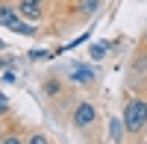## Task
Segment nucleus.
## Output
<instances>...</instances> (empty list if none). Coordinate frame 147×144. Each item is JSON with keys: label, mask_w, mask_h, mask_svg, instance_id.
<instances>
[{"label": "nucleus", "mask_w": 147, "mask_h": 144, "mask_svg": "<svg viewBox=\"0 0 147 144\" xmlns=\"http://www.w3.org/2000/svg\"><path fill=\"white\" fill-rule=\"evenodd\" d=\"M121 121H124L127 133H138V129H144L147 127V103L144 100H129Z\"/></svg>", "instance_id": "1"}, {"label": "nucleus", "mask_w": 147, "mask_h": 144, "mask_svg": "<svg viewBox=\"0 0 147 144\" xmlns=\"http://www.w3.org/2000/svg\"><path fill=\"white\" fill-rule=\"evenodd\" d=\"M0 24H3V27H9V30H15V32H24V35H32V32H35L32 27L21 24L18 12H15V9H9V6H0Z\"/></svg>", "instance_id": "2"}, {"label": "nucleus", "mask_w": 147, "mask_h": 144, "mask_svg": "<svg viewBox=\"0 0 147 144\" xmlns=\"http://www.w3.org/2000/svg\"><path fill=\"white\" fill-rule=\"evenodd\" d=\"M94 118H97V112H94V106H91V103H80L77 109H74V124H77L80 129L91 127V124H94Z\"/></svg>", "instance_id": "3"}, {"label": "nucleus", "mask_w": 147, "mask_h": 144, "mask_svg": "<svg viewBox=\"0 0 147 144\" xmlns=\"http://www.w3.org/2000/svg\"><path fill=\"white\" fill-rule=\"evenodd\" d=\"M21 15L38 18V15H41V0H21Z\"/></svg>", "instance_id": "4"}, {"label": "nucleus", "mask_w": 147, "mask_h": 144, "mask_svg": "<svg viewBox=\"0 0 147 144\" xmlns=\"http://www.w3.org/2000/svg\"><path fill=\"white\" fill-rule=\"evenodd\" d=\"M71 79H77V82H91L94 79V71L88 68V65H77L71 71Z\"/></svg>", "instance_id": "5"}, {"label": "nucleus", "mask_w": 147, "mask_h": 144, "mask_svg": "<svg viewBox=\"0 0 147 144\" xmlns=\"http://www.w3.org/2000/svg\"><path fill=\"white\" fill-rule=\"evenodd\" d=\"M97 6H100V0H80V12H82V15L97 12Z\"/></svg>", "instance_id": "6"}, {"label": "nucleus", "mask_w": 147, "mask_h": 144, "mask_svg": "<svg viewBox=\"0 0 147 144\" xmlns=\"http://www.w3.org/2000/svg\"><path fill=\"white\" fill-rule=\"evenodd\" d=\"M106 50H109V41L94 44V47H91V59H103V56H106Z\"/></svg>", "instance_id": "7"}, {"label": "nucleus", "mask_w": 147, "mask_h": 144, "mask_svg": "<svg viewBox=\"0 0 147 144\" xmlns=\"http://www.w3.org/2000/svg\"><path fill=\"white\" fill-rule=\"evenodd\" d=\"M121 127H124V121L112 118V124H109V133H112V141H121Z\"/></svg>", "instance_id": "8"}, {"label": "nucleus", "mask_w": 147, "mask_h": 144, "mask_svg": "<svg viewBox=\"0 0 147 144\" xmlns=\"http://www.w3.org/2000/svg\"><path fill=\"white\" fill-rule=\"evenodd\" d=\"M3 144H24V138H21V135H6Z\"/></svg>", "instance_id": "9"}, {"label": "nucleus", "mask_w": 147, "mask_h": 144, "mask_svg": "<svg viewBox=\"0 0 147 144\" xmlns=\"http://www.w3.org/2000/svg\"><path fill=\"white\" fill-rule=\"evenodd\" d=\"M9 112V100H6V94H0V115H6Z\"/></svg>", "instance_id": "10"}, {"label": "nucleus", "mask_w": 147, "mask_h": 144, "mask_svg": "<svg viewBox=\"0 0 147 144\" xmlns=\"http://www.w3.org/2000/svg\"><path fill=\"white\" fill-rule=\"evenodd\" d=\"M44 88L50 91V94H56V91H59V82H56V79H47V85H44Z\"/></svg>", "instance_id": "11"}, {"label": "nucleus", "mask_w": 147, "mask_h": 144, "mask_svg": "<svg viewBox=\"0 0 147 144\" xmlns=\"http://www.w3.org/2000/svg\"><path fill=\"white\" fill-rule=\"evenodd\" d=\"M30 144H47V138L38 133V135H32V138H30Z\"/></svg>", "instance_id": "12"}, {"label": "nucleus", "mask_w": 147, "mask_h": 144, "mask_svg": "<svg viewBox=\"0 0 147 144\" xmlns=\"http://www.w3.org/2000/svg\"><path fill=\"white\" fill-rule=\"evenodd\" d=\"M3 47H6V44H3V41H0V50H3Z\"/></svg>", "instance_id": "13"}]
</instances>
